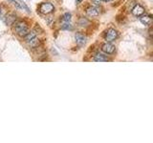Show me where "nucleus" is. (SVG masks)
<instances>
[{
	"instance_id": "dca6fc26",
	"label": "nucleus",
	"mask_w": 153,
	"mask_h": 143,
	"mask_svg": "<svg viewBox=\"0 0 153 143\" xmlns=\"http://www.w3.org/2000/svg\"><path fill=\"white\" fill-rule=\"evenodd\" d=\"M100 1H103V2H109V1H112V0H100Z\"/></svg>"
},
{
	"instance_id": "6e6552de",
	"label": "nucleus",
	"mask_w": 153,
	"mask_h": 143,
	"mask_svg": "<svg viewBox=\"0 0 153 143\" xmlns=\"http://www.w3.org/2000/svg\"><path fill=\"white\" fill-rule=\"evenodd\" d=\"M36 37V33L35 31H32V32H28L27 35L24 36V39H25V42L28 43L29 41H31L32 39H33V38Z\"/></svg>"
},
{
	"instance_id": "f257e3e1",
	"label": "nucleus",
	"mask_w": 153,
	"mask_h": 143,
	"mask_svg": "<svg viewBox=\"0 0 153 143\" xmlns=\"http://www.w3.org/2000/svg\"><path fill=\"white\" fill-rule=\"evenodd\" d=\"M13 28L16 35L21 37L25 36L27 35V32H29L28 25L24 21H16L13 23Z\"/></svg>"
},
{
	"instance_id": "f3484780",
	"label": "nucleus",
	"mask_w": 153,
	"mask_h": 143,
	"mask_svg": "<svg viewBox=\"0 0 153 143\" xmlns=\"http://www.w3.org/2000/svg\"><path fill=\"white\" fill-rule=\"evenodd\" d=\"M0 14H1V12H0Z\"/></svg>"
},
{
	"instance_id": "7ed1b4c3",
	"label": "nucleus",
	"mask_w": 153,
	"mask_h": 143,
	"mask_svg": "<svg viewBox=\"0 0 153 143\" xmlns=\"http://www.w3.org/2000/svg\"><path fill=\"white\" fill-rule=\"evenodd\" d=\"M55 7L54 5L51 4V3H42L40 4L39 6V12L43 14H48V13H51L52 12H54Z\"/></svg>"
},
{
	"instance_id": "f03ea898",
	"label": "nucleus",
	"mask_w": 153,
	"mask_h": 143,
	"mask_svg": "<svg viewBox=\"0 0 153 143\" xmlns=\"http://www.w3.org/2000/svg\"><path fill=\"white\" fill-rule=\"evenodd\" d=\"M118 37V32L115 29H108L104 35V39L106 42H112Z\"/></svg>"
},
{
	"instance_id": "2eb2a0df",
	"label": "nucleus",
	"mask_w": 153,
	"mask_h": 143,
	"mask_svg": "<svg viewBox=\"0 0 153 143\" xmlns=\"http://www.w3.org/2000/svg\"><path fill=\"white\" fill-rule=\"evenodd\" d=\"M83 0H76V4H79V3H81L82 2Z\"/></svg>"
},
{
	"instance_id": "9b49d317",
	"label": "nucleus",
	"mask_w": 153,
	"mask_h": 143,
	"mask_svg": "<svg viewBox=\"0 0 153 143\" xmlns=\"http://www.w3.org/2000/svg\"><path fill=\"white\" fill-rule=\"evenodd\" d=\"M16 16L13 15V14H10V15H7L6 17V23L7 24H13L16 22Z\"/></svg>"
},
{
	"instance_id": "0eeeda50",
	"label": "nucleus",
	"mask_w": 153,
	"mask_h": 143,
	"mask_svg": "<svg viewBox=\"0 0 153 143\" xmlns=\"http://www.w3.org/2000/svg\"><path fill=\"white\" fill-rule=\"evenodd\" d=\"M75 39H76V42L78 43L79 46H82L86 43V36L84 35L80 32H76L75 35Z\"/></svg>"
},
{
	"instance_id": "423d86ee",
	"label": "nucleus",
	"mask_w": 153,
	"mask_h": 143,
	"mask_svg": "<svg viewBox=\"0 0 153 143\" xmlns=\"http://www.w3.org/2000/svg\"><path fill=\"white\" fill-rule=\"evenodd\" d=\"M86 13L89 16H98L100 14V8L97 6H91L86 10Z\"/></svg>"
},
{
	"instance_id": "39448f33",
	"label": "nucleus",
	"mask_w": 153,
	"mask_h": 143,
	"mask_svg": "<svg viewBox=\"0 0 153 143\" xmlns=\"http://www.w3.org/2000/svg\"><path fill=\"white\" fill-rule=\"evenodd\" d=\"M131 13L134 16H141L142 14L145 13V9L141 5H135L132 9H131Z\"/></svg>"
},
{
	"instance_id": "ddd939ff",
	"label": "nucleus",
	"mask_w": 153,
	"mask_h": 143,
	"mask_svg": "<svg viewBox=\"0 0 153 143\" xmlns=\"http://www.w3.org/2000/svg\"><path fill=\"white\" fill-rule=\"evenodd\" d=\"M61 29H62V30H71L72 26L70 25L69 23H64L63 25L61 26Z\"/></svg>"
},
{
	"instance_id": "4468645a",
	"label": "nucleus",
	"mask_w": 153,
	"mask_h": 143,
	"mask_svg": "<svg viewBox=\"0 0 153 143\" xmlns=\"http://www.w3.org/2000/svg\"><path fill=\"white\" fill-rule=\"evenodd\" d=\"M91 1H92V2L96 5V6H98V5H100V2H102L100 0H91Z\"/></svg>"
},
{
	"instance_id": "9d476101",
	"label": "nucleus",
	"mask_w": 153,
	"mask_h": 143,
	"mask_svg": "<svg viewBox=\"0 0 153 143\" xmlns=\"http://www.w3.org/2000/svg\"><path fill=\"white\" fill-rule=\"evenodd\" d=\"M94 60L97 62H106V61H108V58L102 54H97L94 57Z\"/></svg>"
},
{
	"instance_id": "f8f14e48",
	"label": "nucleus",
	"mask_w": 153,
	"mask_h": 143,
	"mask_svg": "<svg viewBox=\"0 0 153 143\" xmlns=\"http://www.w3.org/2000/svg\"><path fill=\"white\" fill-rule=\"evenodd\" d=\"M63 20L65 21V22H69L70 20H71V13H64V15H63Z\"/></svg>"
},
{
	"instance_id": "1a4fd4ad",
	"label": "nucleus",
	"mask_w": 153,
	"mask_h": 143,
	"mask_svg": "<svg viewBox=\"0 0 153 143\" xmlns=\"http://www.w3.org/2000/svg\"><path fill=\"white\" fill-rule=\"evenodd\" d=\"M140 20L143 25H150L152 22V17L151 15H143L140 18Z\"/></svg>"
},
{
	"instance_id": "20e7f679",
	"label": "nucleus",
	"mask_w": 153,
	"mask_h": 143,
	"mask_svg": "<svg viewBox=\"0 0 153 143\" xmlns=\"http://www.w3.org/2000/svg\"><path fill=\"white\" fill-rule=\"evenodd\" d=\"M102 52H104L105 54H108V55H112L113 52L116 50V47L114 45H112L110 42H106L104 44L102 45Z\"/></svg>"
}]
</instances>
